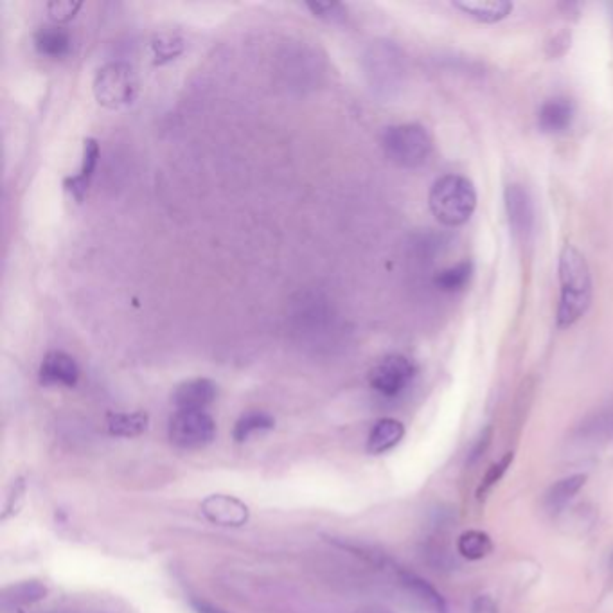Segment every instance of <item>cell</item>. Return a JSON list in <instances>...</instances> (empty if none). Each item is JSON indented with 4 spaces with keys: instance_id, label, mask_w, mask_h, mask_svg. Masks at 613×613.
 <instances>
[{
    "instance_id": "cell-1",
    "label": "cell",
    "mask_w": 613,
    "mask_h": 613,
    "mask_svg": "<svg viewBox=\"0 0 613 613\" xmlns=\"http://www.w3.org/2000/svg\"><path fill=\"white\" fill-rule=\"evenodd\" d=\"M561 297L558 326L570 328L578 322L592 303V276L587 259L574 245H565L560 256Z\"/></svg>"
},
{
    "instance_id": "cell-2",
    "label": "cell",
    "mask_w": 613,
    "mask_h": 613,
    "mask_svg": "<svg viewBox=\"0 0 613 613\" xmlns=\"http://www.w3.org/2000/svg\"><path fill=\"white\" fill-rule=\"evenodd\" d=\"M430 211L446 227H461L477 209V191L462 175H445L430 189Z\"/></svg>"
},
{
    "instance_id": "cell-3",
    "label": "cell",
    "mask_w": 613,
    "mask_h": 613,
    "mask_svg": "<svg viewBox=\"0 0 613 613\" xmlns=\"http://www.w3.org/2000/svg\"><path fill=\"white\" fill-rule=\"evenodd\" d=\"M382 148L387 159L396 166L416 169L427 162L432 153V137L425 126L416 123L385 128Z\"/></svg>"
},
{
    "instance_id": "cell-4",
    "label": "cell",
    "mask_w": 613,
    "mask_h": 613,
    "mask_svg": "<svg viewBox=\"0 0 613 613\" xmlns=\"http://www.w3.org/2000/svg\"><path fill=\"white\" fill-rule=\"evenodd\" d=\"M139 94V76L130 63H108L94 80V96L101 107L110 110L132 105Z\"/></svg>"
},
{
    "instance_id": "cell-5",
    "label": "cell",
    "mask_w": 613,
    "mask_h": 613,
    "mask_svg": "<svg viewBox=\"0 0 613 613\" xmlns=\"http://www.w3.org/2000/svg\"><path fill=\"white\" fill-rule=\"evenodd\" d=\"M169 441L182 450H200L216 437V423L205 410H177L168 427Z\"/></svg>"
},
{
    "instance_id": "cell-6",
    "label": "cell",
    "mask_w": 613,
    "mask_h": 613,
    "mask_svg": "<svg viewBox=\"0 0 613 613\" xmlns=\"http://www.w3.org/2000/svg\"><path fill=\"white\" fill-rule=\"evenodd\" d=\"M416 376V365L405 355H387L369 373V385L383 398H396L407 391Z\"/></svg>"
},
{
    "instance_id": "cell-7",
    "label": "cell",
    "mask_w": 613,
    "mask_h": 613,
    "mask_svg": "<svg viewBox=\"0 0 613 613\" xmlns=\"http://www.w3.org/2000/svg\"><path fill=\"white\" fill-rule=\"evenodd\" d=\"M369 62H371L369 74L373 76V83L378 89H382L383 92L400 89L405 78V60L396 45L391 42H378L373 45Z\"/></svg>"
},
{
    "instance_id": "cell-8",
    "label": "cell",
    "mask_w": 613,
    "mask_h": 613,
    "mask_svg": "<svg viewBox=\"0 0 613 613\" xmlns=\"http://www.w3.org/2000/svg\"><path fill=\"white\" fill-rule=\"evenodd\" d=\"M504 202L511 231L516 238L529 241L533 236L534 222H536L533 196L522 184H509L504 193Z\"/></svg>"
},
{
    "instance_id": "cell-9",
    "label": "cell",
    "mask_w": 613,
    "mask_h": 613,
    "mask_svg": "<svg viewBox=\"0 0 613 613\" xmlns=\"http://www.w3.org/2000/svg\"><path fill=\"white\" fill-rule=\"evenodd\" d=\"M202 513L211 524L222 527H241L250 518L249 506L231 495H211L205 498Z\"/></svg>"
},
{
    "instance_id": "cell-10",
    "label": "cell",
    "mask_w": 613,
    "mask_h": 613,
    "mask_svg": "<svg viewBox=\"0 0 613 613\" xmlns=\"http://www.w3.org/2000/svg\"><path fill=\"white\" fill-rule=\"evenodd\" d=\"M38 380L44 387H76L80 382V367L71 355L63 351H51L45 355Z\"/></svg>"
},
{
    "instance_id": "cell-11",
    "label": "cell",
    "mask_w": 613,
    "mask_h": 613,
    "mask_svg": "<svg viewBox=\"0 0 613 613\" xmlns=\"http://www.w3.org/2000/svg\"><path fill=\"white\" fill-rule=\"evenodd\" d=\"M398 583L401 588L407 592V596L416 603V605L427 613H448V605H446L445 597L437 592L436 588L432 587L428 581L419 578L416 574H412L409 570H396Z\"/></svg>"
},
{
    "instance_id": "cell-12",
    "label": "cell",
    "mask_w": 613,
    "mask_h": 613,
    "mask_svg": "<svg viewBox=\"0 0 613 613\" xmlns=\"http://www.w3.org/2000/svg\"><path fill=\"white\" fill-rule=\"evenodd\" d=\"M218 396V385L209 378H195L180 383L173 392L178 410H205Z\"/></svg>"
},
{
    "instance_id": "cell-13",
    "label": "cell",
    "mask_w": 613,
    "mask_h": 613,
    "mask_svg": "<svg viewBox=\"0 0 613 613\" xmlns=\"http://www.w3.org/2000/svg\"><path fill=\"white\" fill-rule=\"evenodd\" d=\"M99 160V143L96 139H85L83 143V160H81V168L78 171V175L74 177H67L63 180V187L71 193L72 198L76 202H83L85 196L89 193L90 184H92V178L98 168Z\"/></svg>"
},
{
    "instance_id": "cell-14",
    "label": "cell",
    "mask_w": 613,
    "mask_h": 613,
    "mask_svg": "<svg viewBox=\"0 0 613 613\" xmlns=\"http://www.w3.org/2000/svg\"><path fill=\"white\" fill-rule=\"evenodd\" d=\"M576 116V107L569 98H552L543 103L538 112V125L545 134H563L569 130Z\"/></svg>"
},
{
    "instance_id": "cell-15",
    "label": "cell",
    "mask_w": 613,
    "mask_h": 613,
    "mask_svg": "<svg viewBox=\"0 0 613 613\" xmlns=\"http://www.w3.org/2000/svg\"><path fill=\"white\" fill-rule=\"evenodd\" d=\"M405 437L403 423L394 418L378 419L367 437V452L382 455L400 445Z\"/></svg>"
},
{
    "instance_id": "cell-16",
    "label": "cell",
    "mask_w": 613,
    "mask_h": 613,
    "mask_svg": "<svg viewBox=\"0 0 613 613\" xmlns=\"http://www.w3.org/2000/svg\"><path fill=\"white\" fill-rule=\"evenodd\" d=\"M454 6L461 9L464 15L484 24L500 22L513 11V4L507 0H461L455 2Z\"/></svg>"
},
{
    "instance_id": "cell-17",
    "label": "cell",
    "mask_w": 613,
    "mask_h": 613,
    "mask_svg": "<svg viewBox=\"0 0 613 613\" xmlns=\"http://www.w3.org/2000/svg\"><path fill=\"white\" fill-rule=\"evenodd\" d=\"M587 482L585 473H576L565 479L558 480L556 484H552L549 491L545 493L543 504L549 513H560L561 509L569 506L572 498L578 495Z\"/></svg>"
},
{
    "instance_id": "cell-18",
    "label": "cell",
    "mask_w": 613,
    "mask_h": 613,
    "mask_svg": "<svg viewBox=\"0 0 613 613\" xmlns=\"http://www.w3.org/2000/svg\"><path fill=\"white\" fill-rule=\"evenodd\" d=\"M35 49L47 58H63L71 51V35L58 26L40 27L35 33Z\"/></svg>"
},
{
    "instance_id": "cell-19",
    "label": "cell",
    "mask_w": 613,
    "mask_h": 613,
    "mask_svg": "<svg viewBox=\"0 0 613 613\" xmlns=\"http://www.w3.org/2000/svg\"><path fill=\"white\" fill-rule=\"evenodd\" d=\"M150 418L146 412L108 414V432L116 437H137L146 432Z\"/></svg>"
},
{
    "instance_id": "cell-20",
    "label": "cell",
    "mask_w": 613,
    "mask_h": 613,
    "mask_svg": "<svg viewBox=\"0 0 613 613\" xmlns=\"http://www.w3.org/2000/svg\"><path fill=\"white\" fill-rule=\"evenodd\" d=\"M276 427V419L272 418L267 412H261V410H252L243 414L232 430V437L236 443H245L249 441L250 437L261 434V432H268L272 428Z\"/></svg>"
},
{
    "instance_id": "cell-21",
    "label": "cell",
    "mask_w": 613,
    "mask_h": 613,
    "mask_svg": "<svg viewBox=\"0 0 613 613\" xmlns=\"http://www.w3.org/2000/svg\"><path fill=\"white\" fill-rule=\"evenodd\" d=\"M457 552L461 554L464 560H484L493 552V542H491L488 533L479 531V529H470V531H466L459 536Z\"/></svg>"
},
{
    "instance_id": "cell-22",
    "label": "cell",
    "mask_w": 613,
    "mask_h": 613,
    "mask_svg": "<svg viewBox=\"0 0 613 613\" xmlns=\"http://www.w3.org/2000/svg\"><path fill=\"white\" fill-rule=\"evenodd\" d=\"M471 274H473L471 261H461L454 267H448L441 272H437L434 283L441 292L454 294V292H461L466 288V285L470 283Z\"/></svg>"
},
{
    "instance_id": "cell-23",
    "label": "cell",
    "mask_w": 613,
    "mask_h": 613,
    "mask_svg": "<svg viewBox=\"0 0 613 613\" xmlns=\"http://www.w3.org/2000/svg\"><path fill=\"white\" fill-rule=\"evenodd\" d=\"M4 596H6L4 601L11 605H29V603H36L44 599L47 596V588L38 581H26V583L9 587L4 592Z\"/></svg>"
},
{
    "instance_id": "cell-24",
    "label": "cell",
    "mask_w": 613,
    "mask_h": 613,
    "mask_svg": "<svg viewBox=\"0 0 613 613\" xmlns=\"http://www.w3.org/2000/svg\"><path fill=\"white\" fill-rule=\"evenodd\" d=\"M184 40L178 35H160L153 40L152 49L155 54V65L171 62L184 53Z\"/></svg>"
},
{
    "instance_id": "cell-25",
    "label": "cell",
    "mask_w": 613,
    "mask_h": 613,
    "mask_svg": "<svg viewBox=\"0 0 613 613\" xmlns=\"http://www.w3.org/2000/svg\"><path fill=\"white\" fill-rule=\"evenodd\" d=\"M513 459H515V454H513V452H507L500 461L489 466V470L486 471V475H484V479H482L479 489H477V498H479V500H484L489 491L493 489V486L500 482L507 468L513 464Z\"/></svg>"
},
{
    "instance_id": "cell-26",
    "label": "cell",
    "mask_w": 613,
    "mask_h": 613,
    "mask_svg": "<svg viewBox=\"0 0 613 613\" xmlns=\"http://www.w3.org/2000/svg\"><path fill=\"white\" fill-rule=\"evenodd\" d=\"M81 9V2H72V0H53L47 4V13L54 22L62 24L69 22L76 17V13Z\"/></svg>"
},
{
    "instance_id": "cell-27",
    "label": "cell",
    "mask_w": 613,
    "mask_h": 613,
    "mask_svg": "<svg viewBox=\"0 0 613 613\" xmlns=\"http://www.w3.org/2000/svg\"><path fill=\"white\" fill-rule=\"evenodd\" d=\"M24 495H26V482L18 479L11 486V493H9L8 502H6L4 513H2V520H8L9 516L17 515L20 504L24 502Z\"/></svg>"
},
{
    "instance_id": "cell-28",
    "label": "cell",
    "mask_w": 613,
    "mask_h": 613,
    "mask_svg": "<svg viewBox=\"0 0 613 613\" xmlns=\"http://www.w3.org/2000/svg\"><path fill=\"white\" fill-rule=\"evenodd\" d=\"M308 8L311 9V13L315 15V17L324 18V20H329V22H337V20H342V18L346 17V11H344V6H340V4H315V2H310L308 4Z\"/></svg>"
},
{
    "instance_id": "cell-29",
    "label": "cell",
    "mask_w": 613,
    "mask_h": 613,
    "mask_svg": "<svg viewBox=\"0 0 613 613\" xmlns=\"http://www.w3.org/2000/svg\"><path fill=\"white\" fill-rule=\"evenodd\" d=\"M491 437H493V428L491 427L484 428V430L480 432V436L477 437L475 445H473L470 454H468V466L477 464V462L482 459V455L486 454V450H488L489 445H491Z\"/></svg>"
},
{
    "instance_id": "cell-30",
    "label": "cell",
    "mask_w": 613,
    "mask_h": 613,
    "mask_svg": "<svg viewBox=\"0 0 613 613\" xmlns=\"http://www.w3.org/2000/svg\"><path fill=\"white\" fill-rule=\"evenodd\" d=\"M471 613H498L495 601L489 596H479L473 603Z\"/></svg>"
},
{
    "instance_id": "cell-31",
    "label": "cell",
    "mask_w": 613,
    "mask_h": 613,
    "mask_svg": "<svg viewBox=\"0 0 613 613\" xmlns=\"http://www.w3.org/2000/svg\"><path fill=\"white\" fill-rule=\"evenodd\" d=\"M549 47H552L551 56L556 58V49L560 47V53L563 54L570 47V35L569 33H560V35L554 36V40H552V44H549Z\"/></svg>"
},
{
    "instance_id": "cell-32",
    "label": "cell",
    "mask_w": 613,
    "mask_h": 613,
    "mask_svg": "<svg viewBox=\"0 0 613 613\" xmlns=\"http://www.w3.org/2000/svg\"><path fill=\"white\" fill-rule=\"evenodd\" d=\"M191 606H193L195 613H227L225 610H222V608L211 605V603H207V601H202V599H193V601H191Z\"/></svg>"
},
{
    "instance_id": "cell-33",
    "label": "cell",
    "mask_w": 613,
    "mask_h": 613,
    "mask_svg": "<svg viewBox=\"0 0 613 613\" xmlns=\"http://www.w3.org/2000/svg\"><path fill=\"white\" fill-rule=\"evenodd\" d=\"M17 613H24V612H17Z\"/></svg>"
}]
</instances>
